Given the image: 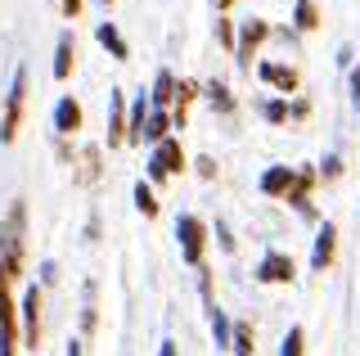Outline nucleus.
Masks as SVG:
<instances>
[{
	"label": "nucleus",
	"instance_id": "obj_15",
	"mask_svg": "<svg viewBox=\"0 0 360 356\" xmlns=\"http://www.w3.org/2000/svg\"><path fill=\"white\" fill-rule=\"evenodd\" d=\"M127 140V113H122V91H112V122H108V144Z\"/></svg>",
	"mask_w": 360,
	"mask_h": 356
},
{
	"label": "nucleus",
	"instance_id": "obj_27",
	"mask_svg": "<svg viewBox=\"0 0 360 356\" xmlns=\"http://www.w3.org/2000/svg\"><path fill=\"white\" fill-rule=\"evenodd\" d=\"M352 99H356V108H360V68L352 72Z\"/></svg>",
	"mask_w": 360,
	"mask_h": 356
},
{
	"label": "nucleus",
	"instance_id": "obj_19",
	"mask_svg": "<svg viewBox=\"0 0 360 356\" xmlns=\"http://www.w3.org/2000/svg\"><path fill=\"white\" fill-rule=\"evenodd\" d=\"M230 352H234V356H252V325H234Z\"/></svg>",
	"mask_w": 360,
	"mask_h": 356
},
{
	"label": "nucleus",
	"instance_id": "obj_12",
	"mask_svg": "<svg viewBox=\"0 0 360 356\" xmlns=\"http://www.w3.org/2000/svg\"><path fill=\"white\" fill-rule=\"evenodd\" d=\"M292 167H270V172L262 176V194H288V185H292Z\"/></svg>",
	"mask_w": 360,
	"mask_h": 356
},
{
	"label": "nucleus",
	"instance_id": "obj_6",
	"mask_svg": "<svg viewBox=\"0 0 360 356\" xmlns=\"http://www.w3.org/2000/svg\"><path fill=\"white\" fill-rule=\"evenodd\" d=\"M292 258L288 253H266L262 258V266H257V280L262 284H292Z\"/></svg>",
	"mask_w": 360,
	"mask_h": 356
},
{
	"label": "nucleus",
	"instance_id": "obj_10",
	"mask_svg": "<svg viewBox=\"0 0 360 356\" xmlns=\"http://www.w3.org/2000/svg\"><path fill=\"white\" fill-rule=\"evenodd\" d=\"M311 181H315V172H307V167H302L297 176H292V185H288V203L297 208V212H311V203H307V190H311Z\"/></svg>",
	"mask_w": 360,
	"mask_h": 356
},
{
	"label": "nucleus",
	"instance_id": "obj_20",
	"mask_svg": "<svg viewBox=\"0 0 360 356\" xmlns=\"http://www.w3.org/2000/svg\"><path fill=\"white\" fill-rule=\"evenodd\" d=\"M135 208H140V212L144 217H158V203H153V190H149V185H135Z\"/></svg>",
	"mask_w": 360,
	"mask_h": 356
},
{
	"label": "nucleus",
	"instance_id": "obj_18",
	"mask_svg": "<svg viewBox=\"0 0 360 356\" xmlns=\"http://www.w3.org/2000/svg\"><path fill=\"white\" fill-rule=\"evenodd\" d=\"M212 333H217V348H230L234 329H230V320H225V311H221V307H212Z\"/></svg>",
	"mask_w": 360,
	"mask_h": 356
},
{
	"label": "nucleus",
	"instance_id": "obj_11",
	"mask_svg": "<svg viewBox=\"0 0 360 356\" xmlns=\"http://www.w3.org/2000/svg\"><path fill=\"white\" fill-rule=\"evenodd\" d=\"M257 72H262L266 82L275 86V91H284V95H288V91H297V72H292V68H279V63H262Z\"/></svg>",
	"mask_w": 360,
	"mask_h": 356
},
{
	"label": "nucleus",
	"instance_id": "obj_29",
	"mask_svg": "<svg viewBox=\"0 0 360 356\" xmlns=\"http://www.w3.org/2000/svg\"><path fill=\"white\" fill-rule=\"evenodd\" d=\"M68 356H82V343H72V348H68Z\"/></svg>",
	"mask_w": 360,
	"mask_h": 356
},
{
	"label": "nucleus",
	"instance_id": "obj_31",
	"mask_svg": "<svg viewBox=\"0 0 360 356\" xmlns=\"http://www.w3.org/2000/svg\"><path fill=\"white\" fill-rule=\"evenodd\" d=\"M104 5H108V0H104Z\"/></svg>",
	"mask_w": 360,
	"mask_h": 356
},
{
	"label": "nucleus",
	"instance_id": "obj_2",
	"mask_svg": "<svg viewBox=\"0 0 360 356\" xmlns=\"http://www.w3.org/2000/svg\"><path fill=\"white\" fill-rule=\"evenodd\" d=\"M176 239H180V253H185L189 266H202V239H207V226L198 217H180L176 221Z\"/></svg>",
	"mask_w": 360,
	"mask_h": 356
},
{
	"label": "nucleus",
	"instance_id": "obj_17",
	"mask_svg": "<svg viewBox=\"0 0 360 356\" xmlns=\"http://www.w3.org/2000/svg\"><path fill=\"white\" fill-rule=\"evenodd\" d=\"M172 99H176V82H172V72H158V86H153V104L162 108H172Z\"/></svg>",
	"mask_w": 360,
	"mask_h": 356
},
{
	"label": "nucleus",
	"instance_id": "obj_1",
	"mask_svg": "<svg viewBox=\"0 0 360 356\" xmlns=\"http://www.w3.org/2000/svg\"><path fill=\"white\" fill-rule=\"evenodd\" d=\"M18 311H14V298H9V275L0 266V356H14L18 352Z\"/></svg>",
	"mask_w": 360,
	"mask_h": 356
},
{
	"label": "nucleus",
	"instance_id": "obj_26",
	"mask_svg": "<svg viewBox=\"0 0 360 356\" xmlns=\"http://www.w3.org/2000/svg\"><path fill=\"white\" fill-rule=\"evenodd\" d=\"M59 9H63L68 18H77V14H82V0H59Z\"/></svg>",
	"mask_w": 360,
	"mask_h": 356
},
{
	"label": "nucleus",
	"instance_id": "obj_22",
	"mask_svg": "<svg viewBox=\"0 0 360 356\" xmlns=\"http://www.w3.org/2000/svg\"><path fill=\"white\" fill-rule=\"evenodd\" d=\"M302 343H307V333H302V325H292L288 338H284V352H279V356H302Z\"/></svg>",
	"mask_w": 360,
	"mask_h": 356
},
{
	"label": "nucleus",
	"instance_id": "obj_25",
	"mask_svg": "<svg viewBox=\"0 0 360 356\" xmlns=\"http://www.w3.org/2000/svg\"><path fill=\"white\" fill-rule=\"evenodd\" d=\"M217 37H221V46L234 50V27H230V18H221V23H217Z\"/></svg>",
	"mask_w": 360,
	"mask_h": 356
},
{
	"label": "nucleus",
	"instance_id": "obj_4",
	"mask_svg": "<svg viewBox=\"0 0 360 356\" xmlns=\"http://www.w3.org/2000/svg\"><path fill=\"white\" fill-rule=\"evenodd\" d=\"M176 167H185V149H180V140H172V136H167L162 144H153L149 176H153V181H167V176H172Z\"/></svg>",
	"mask_w": 360,
	"mask_h": 356
},
{
	"label": "nucleus",
	"instance_id": "obj_7",
	"mask_svg": "<svg viewBox=\"0 0 360 356\" xmlns=\"http://www.w3.org/2000/svg\"><path fill=\"white\" fill-rule=\"evenodd\" d=\"M22 325H27V348L37 352V343H41V288L22 293Z\"/></svg>",
	"mask_w": 360,
	"mask_h": 356
},
{
	"label": "nucleus",
	"instance_id": "obj_9",
	"mask_svg": "<svg viewBox=\"0 0 360 356\" xmlns=\"http://www.w3.org/2000/svg\"><path fill=\"white\" fill-rule=\"evenodd\" d=\"M333 239H338V226H333V221H324L320 235H315V253H311V266H315V271H324V266L333 262Z\"/></svg>",
	"mask_w": 360,
	"mask_h": 356
},
{
	"label": "nucleus",
	"instance_id": "obj_28",
	"mask_svg": "<svg viewBox=\"0 0 360 356\" xmlns=\"http://www.w3.org/2000/svg\"><path fill=\"white\" fill-rule=\"evenodd\" d=\"M158 356H176V343H162V352H158Z\"/></svg>",
	"mask_w": 360,
	"mask_h": 356
},
{
	"label": "nucleus",
	"instance_id": "obj_3",
	"mask_svg": "<svg viewBox=\"0 0 360 356\" xmlns=\"http://www.w3.org/2000/svg\"><path fill=\"white\" fill-rule=\"evenodd\" d=\"M22 95H27V72H14V86H9V99H5V122H0V140H14L18 136V117H22Z\"/></svg>",
	"mask_w": 360,
	"mask_h": 356
},
{
	"label": "nucleus",
	"instance_id": "obj_30",
	"mask_svg": "<svg viewBox=\"0 0 360 356\" xmlns=\"http://www.w3.org/2000/svg\"><path fill=\"white\" fill-rule=\"evenodd\" d=\"M217 5H221V9H230V5H234V0H217Z\"/></svg>",
	"mask_w": 360,
	"mask_h": 356
},
{
	"label": "nucleus",
	"instance_id": "obj_5",
	"mask_svg": "<svg viewBox=\"0 0 360 356\" xmlns=\"http://www.w3.org/2000/svg\"><path fill=\"white\" fill-rule=\"evenodd\" d=\"M270 37V27L262 23V18H252V23H243V32L234 37V59H239V68H252V54L257 46Z\"/></svg>",
	"mask_w": 360,
	"mask_h": 356
},
{
	"label": "nucleus",
	"instance_id": "obj_16",
	"mask_svg": "<svg viewBox=\"0 0 360 356\" xmlns=\"http://www.w3.org/2000/svg\"><path fill=\"white\" fill-rule=\"evenodd\" d=\"M95 37H99V46H108L112 54H117V59H127V54H131V50H127V41L117 37V27H112V23H99V27H95Z\"/></svg>",
	"mask_w": 360,
	"mask_h": 356
},
{
	"label": "nucleus",
	"instance_id": "obj_8",
	"mask_svg": "<svg viewBox=\"0 0 360 356\" xmlns=\"http://www.w3.org/2000/svg\"><path fill=\"white\" fill-rule=\"evenodd\" d=\"M77 127H82V104H77L72 95H63L59 104H54V131H59V136H72Z\"/></svg>",
	"mask_w": 360,
	"mask_h": 356
},
{
	"label": "nucleus",
	"instance_id": "obj_13",
	"mask_svg": "<svg viewBox=\"0 0 360 356\" xmlns=\"http://www.w3.org/2000/svg\"><path fill=\"white\" fill-rule=\"evenodd\" d=\"M72 59H77V46H72V37H59V54H54V82H68V72H72Z\"/></svg>",
	"mask_w": 360,
	"mask_h": 356
},
{
	"label": "nucleus",
	"instance_id": "obj_23",
	"mask_svg": "<svg viewBox=\"0 0 360 356\" xmlns=\"http://www.w3.org/2000/svg\"><path fill=\"white\" fill-rule=\"evenodd\" d=\"M212 104H217L221 113H230V108H234V99H230V91H225V86H212Z\"/></svg>",
	"mask_w": 360,
	"mask_h": 356
},
{
	"label": "nucleus",
	"instance_id": "obj_21",
	"mask_svg": "<svg viewBox=\"0 0 360 356\" xmlns=\"http://www.w3.org/2000/svg\"><path fill=\"white\" fill-rule=\"evenodd\" d=\"M297 27H302V32L320 27V14H315V5H311V0H297Z\"/></svg>",
	"mask_w": 360,
	"mask_h": 356
},
{
	"label": "nucleus",
	"instance_id": "obj_14",
	"mask_svg": "<svg viewBox=\"0 0 360 356\" xmlns=\"http://www.w3.org/2000/svg\"><path fill=\"white\" fill-rule=\"evenodd\" d=\"M167 131H172V113H162V108H158V113H149V122H144V136H140V140L162 144V140H167Z\"/></svg>",
	"mask_w": 360,
	"mask_h": 356
},
{
	"label": "nucleus",
	"instance_id": "obj_24",
	"mask_svg": "<svg viewBox=\"0 0 360 356\" xmlns=\"http://www.w3.org/2000/svg\"><path fill=\"white\" fill-rule=\"evenodd\" d=\"M266 122H288V104H266Z\"/></svg>",
	"mask_w": 360,
	"mask_h": 356
}]
</instances>
